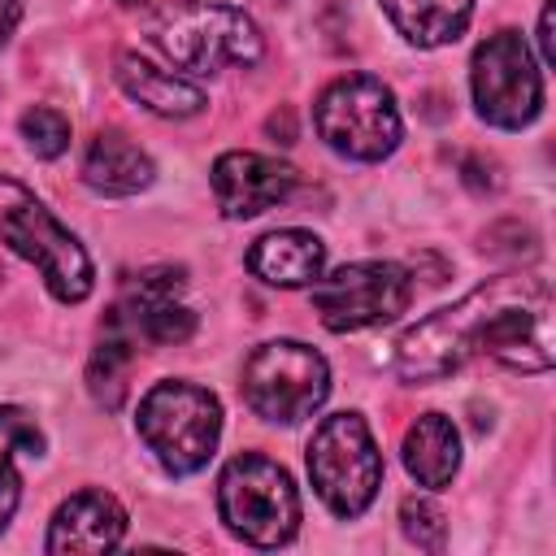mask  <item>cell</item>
<instances>
[{"mask_svg": "<svg viewBox=\"0 0 556 556\" xmlns=\"http://www.w3.org/2000/svg\"><path fill=\"white\" fill-rule=\"evenodd\" d=\"M552 287L539 274H500L456 304L421 317L395 343L404 382H439L469 356H491L517 374L552 369Z\"/></svg>", "mask_w": 556, "mask_h": 556, "instance_id": "6da1fadb", "label": "cell"}, {"mask_svg": "<svg viewBox=\"0 0 556 556\" xmlns=\"http://www.w3.org/2000/svg\"><path fill=\"white\" fill-rule=\"evenodd\" d=\"M0 243L30 261L61 304H83L91 295L96 265L87 248L43 208V200H35V191L13 178H0Z\"/></svg>", "mask_w": 556, "mask_h": 556, "instance_id": "7a4b0ae2", "label": "cell"}, {"mask_svg": "<svg viewBox=\"0 0 556 556\" xmlns=\"http://www.w3.org/2000/svg\"><path fill=\"white\" fill-rule=\"evenodd\" d=\"M139 439L148 443V452L161 460L165 473L182 478L208 465V456L217 452L222 439V404L213 391L169 378L156 382L143 400H139Z\"/></svg>", "mask_w": 556, "mask_h": 556, "instance_id": "3957f363", "label": "cell"}, {"mask_svg": "<svg viewBox=\"0 0 556 556\" xmlns=\"http://www.w3.org/2000/svg\"><path fill=\"white\" fill-rule=\"evenodd\" d=\"M152 39L161 52L191 70V74H217L226 65H252L261 56V30L252 17L235 4L213 0H174L152 17Z\"/></svg>", "mask_w": 556, "mask_h": 556, "instance_id": "277c9868", "label": "cell"}, {"mask_svg": "<svg viewBox=\"0 0 556 556\" xmlns=\"http://www.w3.org/2000/svg\"><path fill=\"white\" fill-rule=\"evenodd\" d=\"M217 513L235 539L278 547L300 530V491L278 460L243 452L217 478Z\"/></svg>", "mask_w": 556, "mask_h": 556, "instance_id": "5b68a950", "label": "cell"}, {"mask_svg": "<svg viewBox=\"0 0 556 556\" xmlns=\"http://www.w3.org/2000/svg\"><path fill=\"white\" fill-rule=\"evenodd\" d=\"M308 478L334 517H361L382 486V452L356 413L326 417L308 439Z\"/></svg>", "mask_w": 556, "mask_h": 556, "instance_id": "8992f818", "label": "cell"}, {"mask_svg": "<svg viewBox=\"0 0 556 556\" xmlns=\"http://www.w3.org/2000/svg\"><path fill=\"white\" fill-rule=\"evenodd\" d=\"M317 135L348 161H382L400 143V109L382 78L348 74L334 78L313 104Z\"/></svg>", "mask_w": 556, "mask_h": 556, "instance_id": "52a82bcc", "label": "cell"}, {"mask_svg": "<svg viewBox=\"0 0 556 556\" xmlns=\"http://www.w3.org/2000/svg\"><path fill=\"white\" fill-rule=\"evenodd\" d=\"M330 391L326 356L300 339H274L261 343L243 365V400L256 417L295 426L321 408Z\"/></svg>", "mask_w": 556, "mask_h": 556, "instance_id": "ba28073f", "label": "cell"}, {"mask_svg": "<svg viewBox=\"0 0 556 556\" xmlns=\"http://www.w3.org/2000/svg\"><path fill=\"white\" fill-rule=\"evenodd\" d=\"M413 300V278L395 261H352L313 282V308L326 330L348 334L395 321Z\"/></svg>", "mask_w": 556, "mask_h": 556, "instance_id": "9c48e42d", "label": "cell"}, {"mask_svg": "<svg viewBox=\"0 0 556 556\" xmlns=\"http://www.w3.org/2000/svg\"><path fill=\"white\" fill-rule=\"evenodd\" d=\"M473 104L500 130H521L543 109V74L517 30L486 35L473 52Z\"/></svg>", "mask_w": 556, "mask_h": 556, "instance_id": "30bf717a", "label": "cell"}, {"mask_svg": "<svg viewBox=\"0 0 556 556\" xmlns=\"http://www.w3.org/2000/svg\"><path fill=\"white\" fill-rule=\"evenodd\" d=\"M295 187V169L278 156H261V152H222L213 161V195L222 217L243 222L256 217L274 204H282Z\"/></svg>", "mask_w": 556, "mask_h": 556, "instance_id": "8fae6325", "label": "cell"}, {"mask_svg": "<svg viewBox=\"0 0 556 556\" xmlns=\"http://www.w3.org/2000/svg\"><path fill=\"white\" fill-rule=\"evenodd\" d=\"M126 534V513L109 491L70 495L48 521V552H109Z\"/></svg>", "mask_w": 556, "mask_h": 556, "instance_id": "7c38bea8", "label": "cell"}, {"mask_svg": "<svg viewBox=\"0 0 556 556\" xmlns=\"http://www.w3.org/2000/svg\"><path fill=\"white\" fill-rule=\"evenodd\" d=\"M326 243L308 230H269L248 248V269L269 287H308L321 278Z\"/></svg>", "mask_w": 556, "mask_h": 556, "instance_id": "4fadbf2b", "label": "cell"}, {"mask_svg": "<svg viewBox=\"0 0 556 556\" xmlns=\"http://www.w3.org/2000/svg\"><path fill=\"white\" fill-rule=\"evenodd\" d=\"M117 83H122V91H126L130 100H139V104H143L148 113H156V117H195V113L208 104L195 83H187V78H178V74L152 65V61L139 56V52H122V56H117Z\"/></svg>", "mask_w": 556, "mask_h": 556, "instance_id": "5bb4252c", "label": "cell"}, {"mask_svg": "<svg viewBox=\"0 0 556 556\" xmlns=\"http://www.w3.org/2000/svg\"><path fill=\"white\" fill-rule=\"evenodd\" d=\"M152 156L122 130H100L83 156V182L100 195H135L152 182Z\"/></svg>", "mask_w": 556, "mask_h": 556, "instance_id": "9a60e30c", "label": "cell"}, {"mask_svg": "<svg viewBox=\"0 0 556 556\" xmlns=\"http://www.w3.org/2000/svg\"><path fill=\"white\" fill-rule=\"evenodd\" d=\"M404 469L430 491H439V486H447L456 478V469H460V434H456L452 417L421 413L408 426V434H404Z\"/></svg>", "mask_w": 556, "mask_h": 556, "instance_id": "2e32d148", "label": "cell"}, {"mask_svg": "<svg viewBox=\"0 0 556 556\" xmlns=\"http://www.w3.org/2000/svg\"><path fill=\"white\" fill-rule=\"evenodd\" d=\"M391 26L417 48H443L465 35L473 0H378Z\"/></svg>", "mask_w": 556, "mask_h": 556, "instance_id": "e0dca14e", "label": "cell"}, {"mask_svg": "<svg viewBox=\"0 0 556 556\" xmlns=\"http://www.w3.org/2000/svg\"><path fill=\"white\" fill-rule=\"evenodd\" d=\"M135 348H139V339L126 326H117L113 317H104V334H100V343L91 352V365H87V387H91L96 404L109 408V413L122 408V400H126L130 369H135Z\"/></svg>", "mask_w": 556, "mask_h": 556, "instance_id": "ac0fdd59", "label": "cell"}, {"mask_svg": "<svg viewBox=\"0 0 556 556\" xmlns=\"http://www.w3.org/2000/svg\"><path fill=\"white\" fill-rule=\"evenodd\" d=\"M43 434L26 408L4 404L0 408V530L13 521L17 500H22V478H17V456H39Z\"/></svg>", "mask_w": 556, "mask_h": 556, "instance_id": "d6986e66", "label": "cell"}, {"mask_svg": "<svg viewBox=\"0 0 556 556\" xmlns=\"http://www.w3.org/2000/svg\"><path fill=\"white\" fill-rule=\"evenodd\" d=\"M17 130H22L26 148H30L35 156H48V161L70 148V122H65V113H56V109H48V104L26 109L22 122H17Z\"/></svg>", "mask_w": 556, "mask_h": 556, "instance_id": "ffe728a7", "label": "cell"}, {"mask_svg": "<svg viewBox=\"0 0 556 556\" xmlns=\"http://www.w3.org/2000/svg\"><path fill=\"white\" fill-rule=\"evenodd\" d=\"M400 526H404V534H408L417 547H426V552H439L443 539H447L443 513H439L430 500H421V495H408V500L400 504Z\"/></svg>", "mask_w": 556, "mask_h": 556, "instance_id": "44dd1931", "label": "cell"}, {"mask_svg": "<svg viewBox=\"0 0 556 556\" xmlns=\"http://www.w3.org/2000/svg\"><path fill=\"white\" fill-rule=\"evenodd\" d=\"M539 48H543V65H556V39H552V4H543V13H539Z\"/></svg>", "mask_w": 556, "mask_h": 556, "instance_id": "7402d4cb", "label": "cell"}, {"mask_svg": "<svg viewBox=\"0 0 556 556\" xmlns=\"http://www.w3.org/2000/svg\"><path fill=\"white\" fill-rule=\"evenodd\" d=\"M17 22H22V0H0V48L17 30Z\"/></svg>", "mask_w": 556, "mask_h": 556, "instance_id": "603a6c76", "label": "cell"}, {"mask_svg": "<svg viewBox=\"0 0 556 556\" xmlns=\"http://www.w3.org/2000/svg\"><path fill=\"white\" fill-rule=\"evenodd\" d=\"M122 4H143V0H122Z\"/></svg>", "mask_w": 556, "mask_h": 556, "instance_id": "cb8c5ba5", "label": "cell"}]
</instances>
